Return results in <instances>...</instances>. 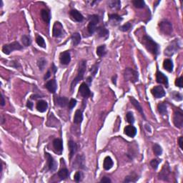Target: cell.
Here are the masks:
<instances>
[{
	"label": "cell",
	"instance_id": "obj_1",
	"mask_svg": "<svg viewBox=\"0 0 183 183\" xmlns=\"http://www.w3.org/2000/svg\"><path fill=\"white\" fill-rule=\"evenodd\" d=\"M142 44L147 49L154 54V56H157L159 53V45L156 43L151 37L148 35H145L142 38Z\"/></svg>",
	"mask_w": 183,
	"mask_h": 183
},
{
	"label": "cell",
	"instance_id": "obj_2",
	"mask_svg": "<svg viewBox=\"0 0 183 183\" xmlns=\"http://www.w3.org/2000/svg\"><path fill=\"white\" fill-rule=\"evenodd\" d=\"M86 67H87V62H86L85 60L81 61V62H79V68H78L77 75L76 77L73 79V81L71 83V86H70V91H71V93H73L74 89L75 88V86L77 84L78 82L83 79L84 73H85L86 71Z\"/></svg>",
	"mask_w": 183,
	"mask_h": 183
},
{
	"label": "cell",
	"instance_id": "obj_3",
	"mask_svg": "<svg viewBox=\"0 0 183 183\" xmlns=\"http://www.w3.org/2000/svg\"><path fill=\"white\" fill-rule=\"evenodd\" d=\"M124 77L126 81H129V82H132V83H135L136 82L138 81L139 79V74L138 72L133 69L131 68H127L125 70L124 72Z\"/></svg>",
	"mask_w": 183,
	"mask_h": 183
},
{
	"label": "cell",
	"instance_id": "obj_4",
	"mask_svg": "<svg viewBox=\"0 0 183 183\" xmlns=\"http://www.w3.org/2000/svg\"><path fill=\"white\" fill-rule=\"evenodd\" d=\"M23 49V47L18 42H13L12 43L4 45L2 47V51L4 54H9L15 50H21Z\"/></svg>",
	"mask_w": 183,
	"mask_h": 183
},
{
	"label": "cell",
	"instance_id": "obj_5",
	"mask_svg": "<svg viewBox=\"0 0 183 183\" xmlns=\"http://www.w3.org/2000/svg\"><path fill=\"white\" fill-rule=\"evenodd\" d=\"M99 20L98 15H93L90 17V22L87 26V31L90 34H94L97 30V24L99 22Z\"/></svg>",
	"mask_w": 183,
	"mask_h": 183
},
{
	"label": "cell",
	"instance_id": "obj_6",
	"mask_svg": "<svg viewBox=\"0 0 183 183\" xmlns=\"http://www.w3.org/2000/svg\"><path fill=\"white\" fill-rule=\"evenodd\" d=\"M180 49V45L179 42L177 40H175L174 41L172 42L170 45L165 49V55L170 57L173 56L175 52H177L178 49Z\"/></svg>",
	"mask_w": 183,
	"mask_h": 183
},
{
	"label": "cell",
	"instance_id": "obj_7",
	"mask_svg": "<svg viewBox=\"0 0 183 183\" xmlns=\"http://www.w3.org/2000/svg\"><path fill=\"white\" fill-rule=\"evenodd\" d=\"M159 26L160 31L165 35H170L173 32V25L167 21H162L159 22Z\"/></svg>",
	"mask_w": 183,
	"mask_h": 183
},
{
	"label": "cell",
	"instance_id": "obj_8",
	"mask_svg": "<svg viewBox=\"0 0 183 183\" xmlns=\"http://www.w3.org/2000/svg\"><path fill=\"white\" fill-rule=\"evenodd\" d=\"M173 122L177 128H182L183 126V113L181 110H177L173 116Z\"/></svg>",
	"mask_w": 183,
	"mask_h": 183
},
{
	"label": "cell",
	"instance_id": "obj_9",
	"mask_svg": "<svg viewBox=\"0 0 183 183\" xmlns=\"http://www.w3.org/2000/svg\"><path fill=\"white\" fill-rule=\"evenodd\" d=\"M64 28L62 24H61L59 22H56L54 24L52 29V34L53 37H56V38H59L63 35L64 32Z\"/></svg>",
	"mask_w": 183,
	"mask_h": 183
},
{
	"label": "cell",
	"instance_id": "obj_10",
	"mask_svg": "<svg viewBox=\"0 0 183 183\" xmlns=\"http://www.w3.org/2000/svg\"><path fill=\"white\" fill-rule=\"evenodd\" d=\"M45 157L47 159V166L49 170L51 172L55 171L57 168V163L56 162V161L51 157V155H50L47 152L45 153Z\"/></svg>",
	"mask_w": 183,
	"mask_h": 183
},
{
	"label": "cell",
	"instance_id": "obj_11",
	"mask_svg": "<svg viewBox=\"0 0 183 183\" xmlns=\"http://www.w3.org/2000/svg\"><path fill=\"white\" fill-rule=\"evenodd\" d=\"M151 92L155 98H162L165 95V91L162 86H156L153 87Z\"/></svg>",
	"mask_w": 183,
	"mask_h": 183
},
{
	"label": "cell",
	"instance_id": "obj_12",
	"mask_svg": "<svg viewBox=\"0 0 183 183\" xmlns=\"http://www.w3.org/2000/svg\"><path fill=\"white\" fill-rule=\"evenodd\" d=\"M79 92L81 96L84 98H88L91 95V92H90L88 85L84 82L81 84L80 87H79Z\"/></svg>",
	"mask_w": 183,
	"mask_h": 183
},
{
	"label": "cell",
	"instance_id": "obj_13",
	"mask_svg": "<svg viewBox=\"0 0 183 183\" xmlns=\"http://www.w3.org/2000/svg\"><path fill=\"white\" fill-rule=\"evenodd\" d=\"M156 80H157V83L162 84L164 85H165V87H168L169 83H168V78L165 74H164L163 73L161 72H157V74H156Z\"/></svg>",
	"mask_w": 183,
	"mask_h": 183
},
{
	"label": "cell",
	"instance_id": "obj_14",
	"mask_svg": "<svg viewBox=\"0 0 183 183\" xmlns=\"http://www.w3.org/2000/svg\"><path fill=\"white\" fill-rule=\"evenodd\" d=\"M59 59H60V62L62 65H67L70 64V61H71V56L69 51H63L59 55Z\"/></svg>",
	"mask_w": 183,
	"mask_h": 183
},
{
	"label": "cell",
	"instance_id": "obj_15",
	"mask_svg": "<svg viewBox=\"0 0 183 183\" xmlns=\"http://www.w3.org/2000/svg\"><path fill=\"white\" fill-rule=\"evenodd\" d=\"M70 15L71 17V18L75 22H81L83 21L84 17L79 11L76 10V9H73L71 10L70 12Z\"/></svg>",
	"mask_w": 183,
	"mask_h": 183
},
{
	"label": "cell",
	"instance_id": "obj_16",
	"mask_svg": "<svg viewBox=\"0 0 183 183\" xmlns=\"http://www.w3.org/2000/svg\"><path fill=\"white\" fill-rule=\"evenodd\" d=\"M170 173V167H169L168 164H165V166H164L163 168H162V171L160 172V173L159 174V179L167 181L168 180V177Z\"/></svg>",
	"mask_w": 183,
	"mask_h": 183
},
{
	"label": "cell",
	"instance_id": "obj_17",
	"mask_svg": "<svg viewBox=\"0 0 183 183\" xmlns=\"http://www.w3.org/2000/svg\"><path fill=\"white\" fill-rule=\"evenodd\" d=\"M63 142L62 140L60 139H55V140L53 141V147H54V149L55 150V152L57 153H58L59 154H62V151H63Z\"/></svg>",
	"mask_w": 183,
	"mask_h": 183
},
{
	"label": "cell",
	"instance_id": "obj_18",
	"mask_svg": "<svg viewBox=\"0 0 183 183\" xmlns=\"http://www.w3.org/2000/svg\"><path fill=\"white\" fill-rule=\"evenodd\" d=\"M45 87H46V88L49 90V92H51V93L52 94L55 93L56 90H57V81L54 79H51V80L48 81V82H47L46 84H45Z\"/></svg>",
	"mask_w": 183,
	"mask_h": 183
},
{
	"label": "cell",
	"instance_id": "obj_19",
	"mask_svg": "<svg viewBox=\"0 0 183 183\" xmlns=\"http://www.w3.org/2000/svg\"><path fill=\"white\" fill-rule=\"evenodd\" d=\"M124 132L128 137H134L137 134V129L132 125H128L125 127Z\"/></svg>",
	"mask_w": 183,
	"mask_h": 183
},
{
	"label": "cell",
	"instance_id": "obj_20",
	"mask_svg": "<svg viewBox=\"0 0 183 183\" xmlns=\"http://www.w3.org/2000/svg\"><path fill=\"white\" fill-rule=\"evenodd\" d=\"M54 102H55L56 104H57L59 107H65L67 105L69 101L68 99L65 97H56Z\"/></svg>",
	"mask_w": 183,
	"mask_h": 183
},
{
	"label": "cell",
	"instance_id": "obj_21",
	"mask_svg": "<svg viewBox=\"0 0 183 183\" xmlns=\"http://www.w3.org/2000/svg\"><path fill=\"white\" fill-rule=\"evenodd\" d=\"M82 120H83V114H82V111L80 109H77L75 112L74 116V123L76 125H79L82 123Z\"/></svg>",
	"mask_w": 183,
	"mask_h": 183
},
{
	"label": "cell",
	"instance_id": "obj_22",
	"mask_svg": "<svg viewBox=\"0 0 183 183\" xmlns=\"http://www.w3.org/2000/svg\"><path fill=\"white\" fill-rule=\"evenodd\" d=\"M48 108V104L45 100H40L37 103V109L39 112H45Z\"/></svg>",
	"mask_w": 183,
	"mask_h": 183
},
{
	"label": "cell",
	"instance_id": "obj_23",
	"mask_svg": "<svg viewBox=\"0 0 183 183\" xmlns=\"http://www.w3.org/2000/svg\"><path fill=\"white\" fill-rule=\"evenodd\" d=\"M129 100H130L132 104H133L134 107H135V108L137 109V110L138 111V112H140V114H141V115L144 117V119H145V115H144L143 109H142V107H141V105H140V103H139V102L137 101V100H136L135 99H134V97H129Z\"/></svg>",
	"mask_w": 183,
	"mask_h": 183
},
{
	"label": "cell",
	"instance_id": "obj_24",
	"mask_svg": "<svg viewBox=\"0 0 183 183\" xmlns=\"http://www.w3.org/2000/svg\"><path fill=\"white\" fill-rule=\"evenodd\" d=\"M68 147L69 149H70V158L71 159L73 157V155L75 154V152H77V144L74 141L70 140L68 142Z\"/></svg>",
	"mask_w": 183,
	"mask_h": 183
},
{
	"label": "cell",
	"instance_id": "obj_25",
	"mask_svg": "<svg viewBox=\"0 0 183 183\" xmlns=\"http://www.w3.org/2000/svg\"><path fill=\"white\" fill-rule=\"evenodd\" d=\"M113 161H112V158L109 156L106 157L104 159V162H103V167L105 170H109L113 167Z\"/></svg>",
	"mask_w": 183,
	"mask_h": 183
},
{
	"label": "cell",
	"instance_id": "obj_26",
	"mask_svg": "<svg viewBox=\"0 0 183 183\" xmlns=\"http://www.w3.org/2000/svg\"><path fill=\"white\" fill-rule=\"evenodd\" d=\"M163 67L165 70H167L169 72H172L173 70V61L170 59H166L164 60L163 62Z\"/></svg>",
	"mask_w": 183,
	"mask_h": 183
},
{
	"label": "cell",
	"instance_id": "obj_27",
	"mask_svg": "<svg viewBox=\"0 0 183 183\" xmlns=\"http://www.w3.org/2000/svg\"><path fill=\"white\" fill-rule=\"evenodd\" d=\"M41 17L45 22L49 24L51 17H50V13L49 11L47 10V9H42L41 11Z\"/></svg>",
	"mask_w": 183,
	"mask_h": 183
},
{
	"label": "cell",
	"instance_id": "obj_28",
	"mask_svg": "<svg viewBox=\"0 0 183 183\" xmlns=\"http://www.w3.org/2000/svg\"><path fill=\"white\" fill-rule=\"evenodd\" d=\"M109 19L111 22L113 23L115 25H116L119 24L122 20V18L119 16V15H116V14H112V15H109Z\"/></svg>",
	"mask_w": 183,
	"mask_h": 183
},
{
	"label": "cell",
	"instance_id": "obj_29",
	"mask_svg": "<svg viewBox=\"0 0 183 183\" xmlns=\"http://www.w3.org/2000/svg\"><path fill=\"white\" fill-rule=\"evenodd\" d=\"M96 31L97 32L98 36L100 37H106L109 35V31L103 26H100V27L97 28Z\"/></svg>",
	"mask_w": 183,
	"mask_h": 183
},
{
	"label": "cell",
	"instance_id": "obj_30",
	"mask_svg": "<svg viewBox=\"0 0 183 183\" xmlns=\"http://www.w3.org/2000/svg\"><path fill=\"white\" fill-rule=\"evenodd\" d=\"M71 39H72V42L73 46H77V45H79L81 42L80 34L78 33V32L74 33L72 35Z\"/></svg>",
	"mask_w": 183,
	"mask_h": 183
},
{
	"label": "cell",
	"instance_id": "obj_31",
	"mask_svg": "<svg viewBox=\"0 0 183 183\" xmlns=\"http://www.w3.org/2000/svg\"><path fill=\"white\" fill-rule=\"evenodd\" d=\"M108 4L109 7L112 9H119L121 7V2L119 0H112V1H109Z\"/></svg>",
	"mask_w": 183,
	"mask_h": 183
},
{
	"label": "cell",
	"instance_id": "obj_32",
	"mask_svg": "<svg viewBox=\"0 0 183 183\" xmlns=\"http://www.w3.org/2000/svg\"><path fill=\"white\" fill-rule=\"evenodd\" d=\"M97 54L100 57H103L106 54L107 51H106V47L105 45H100L97 48Z\"/></svg>",
	"mask_w": 183,
	"mask_h": 183
},
{
	"label": "cell",
	"instance_id": "obj_33",
	"mask_svg": "<svg viewBox=\"0 0 183 183\" xmlns=\"http://www.w3.org/2000/svg\"><path fill=\"white\" fill-rule=\"evenodd\" d=\"M58 176L61 180H65L69 177V171L66 168L61 169L58 173Z\"/></svg>",
	"mask_w": 183,
	"mask_h": 183
},
{
	"label": "cell",
	"instance_id": "obj_34",
	"mask_svg": "<svg viewBox=\"0 0 183 183\" xmlns=\"http://www.w3.org/2000/svg\"><path fill=\"white\" fill-rule=\"evenodd\" d=\"M157 109H158V112L161 115H165L167 114V106L163 102L159 103L158 105H157Z\"/></svg>",
	"mask_w": 183,
	"mask_h": 183
},
{
	"label": "cell",
	"instance_id": "obj_35",
	"mask_svg": "<svg viewBox=\"0 0 183 183\" xmlns=\"http://www.w3.org/2000/svg\"><path fill=\"white\" fill-rule=\"evenodd\" d=\"M132 4H134V6L136 8L138 9L144 8L145 6V3L143 0H134V1H132Z\"/></svg>",
	"mask_w": 183,
	"mask_h": 183
},
{
	"label": "cell",
	"instance_id": "obj_36",
	"mask_svg": "<svg viewBox=\"0 0 183 183\" xmlns=\"http://www.w3.org/2000/svg\"><path fill=\"white\" fill-rule=\"evenodd\" d=\"M36 42H37V45H39L40 47H41L42 48H45L46 47V43H45V40L44 38L41 36L38 35L36 38Z\"/></svg>",
	"mask_w": 183,
	"mask_h": 183
},
{
	"label": "cell",
	"instance_id": "obj_37",
	"mask_svg": "<svg viewBox=\"0 0 183 183\" xmlns=\"http://www.w3.org/2000/svg\"><path fill=\"white\" fill-rule=\"evenodd\" d=\"M153 151L157 156H159L162 154V149L158 144H154L153 146Z\"/></svg>",
	"mask_w": 183,
	"mask_h": 183
},
{
	"label": "cell",
	"instance_id": "obj_38",
	"mask_svg": "<svg viewBox=\"0 0 183 183\" xmlns=\"http://www.w3.org/2000/svg\"><path fill=\"white\" fill-rule=\"evenodd\" d=\"M22 42L23 45L25 47H28L31 45V39L29 36L23 35L22 37Z\"/></svg>",
	"mask_w": 183,
	"mask_h": 183
},
{
	"label": "cell",
	"instance_id": "obj_39",
	"mask_svg": "<svg viewBox=\"0 0 183 183\" xmlns=\"http://www.w3.org/2000/svg\"><path fill=\"white\" fill-rule=\"evenodd\" d=\"M126 119L127 122H129V124L132 125L134 122V117L132 112H128L127 113Z\"/></svg>",
	"mask_w": 183,
	"mask_h": 183
},
{
	"label": "cell",
	"instance_id": "obj_40",
	"mask_svg": "<svg viewBox=\"0 0 183 183\" xmlns=\"http://www.w3.org/2000/svg\"><path fill=\"white\" fill-rule=\"evenodd\" d=\"M46 63H47L46 60L44 58H41L38 60V62H37V65H38L39 68H40V70H41V71H42V70L45 69V66H46Z\"/></svg>",
	"mask_w": 183,
	"mask_h": 183
},
{
	"label": "cell",
	"instance_id": "obj_41",
	"mask_svg": "<svg viewBox=\"0 0 183 183\" xmlns=\"http://www.w3.org/2000/svg\"><path fill=\"white\" fill-rule=\"evenodd\" d=\"M82 178H83V174H82V172L78 171L75 173L74 176V180L75 182H79L80 181H82Z\"/></svg>",
	"mask_w": 183,
	"mask_h": 183
},
{
	"label": "cell",
	"instance_id": "obj_42",
	"mask_svg": "<svg viewBox=\"0 0 183 183\" xmlns=\"http://www.w3.org/2000/svg\"><path fill=\"white\" fill-rule=\"evenodd\" d=\"M161 160L160 159H154L152 160H151L150 162V165H151L152 167L154 170H157V167H158L159 164L160 163Z\"/></svg>",
	"mask_w": 183,
	"mask_h": 183
},
{
	"label": "cell",
	"instance_id": "obj_43",
	"mask_svg": "<svg viewBox=\"0 0 183 183\" xmlns=\"http://www.w3.org/2000/svg\"><path fill=\"white\" fill-rule=\"evenodd\" d=\"M131 26H132V25H131V24L129 22H127L126 23V24L122 25V26H121L120 27V30L122 31V32H127L128 30H129V29L131 28Z\"/></svg>",
	"mask_w": 183,
	"mask_h": 183
},
{
	"label": "cell",
	"instance_id": "obj_44",
	"mask_svg": "<svg viewBox=\"0 0 183 183\" xmlns=\"http://www.w3.org/2000/svg\"><path fill=\"white\" fill-rule=\"evenodd\" d=\"M77 102V100L75 99L70 100V102H69V108H70V110H72V109L74 108L75 106H76Z\"/></svg>",
	"mask_w": 183,
	"mask_h": 183
},
{
	"label": "cell",
	"instance_id": "obj_45",
	"mask_svg": "<svg viewBox=\"0 0 183 183\" xmlns=\"http://www.w3.org/2000/svg\"><path fill=\"white\" fill-rule=\"evenodd\" d=\"M182 77H180L178 79H176V81H175V85L177 86V87H180V88H182Z\"/></svg>",
	"mask_w": 183,
	"mask_h": 183
},
{
	"label": "cell",
	"instance_id": "obj_46",
	"mask_svg": "<svg viewBox=\"0 0 183 183\" xmlns=\"http://www.w3.org/2000/svg\"><path fill=\"white\" fill-rule=\"evenodd\" d=\"M97 71H98V65L97 64H96V65H94L93 66L91 67V69H90V72H91L92 74L93 75V76H95V75L97 74Z\"/></svg>",
	"mask_w": 183,
	"mask_h": 183
},
{
	"label": "cell",
	"instance_id": "obj_47",
	"mask_svg": "<svg viewBox=\"0 0 183 183\" xmlns=\"http://www.w3.org/2000/svg\"><path fill=\"white\" fill-rule=\"evenodd\" d=\"M133 178H138V177H137V176H136L135 177H134L133 175H132V176H127L126 178H125V182H136L134 180H133Z\"/></svg>",
	"mask_w": 183,
	"mask_h": 183
},
{
	"label": "cell",
	"instance_id": "obj_48",
	"mask_svg": "<svg viewBox=\"0 0 183 183\" xmlns=\"http://www.w3.org/2000/svg\"><path fill=\"white\" fill-rule=\"evenodd\" d=\"M173 98H174V99L175 97H177V98H176V100H177V101H180V100H182V95H181L180 93H177V92H174V93H173Z\"/></svg>",
	"mask_w": 183,
	"mask_h": 183
},
{
	"label": "cell",
	"instance_id": "obj_49",
	"mask_svg": "<svg viewBox=\"0 0 183 183\" xmlns=\"http://www.w3.org/2000/svg\"><path fill=\"white\" fill-rule=\"evenodd\" d=\"M100 182H111L112 181H111V180L109 179V177H102V179L100 180Z\"/></svg>",
	"mask_w": 183,
	"mask_h": 183
},
{
	"label": "cell",
	"instance_id": "obj_50",
	"mask_svg": "<svg viewBox=\"0 0 183 183\" xmlns=\"http://www.w3.org/2000/svg\"><path fill=\"white\" fill-rule=\"evenodd\" d=\"M182 143H183V137H180V138H179V140H178V144H179L180 148L182 150L183 149Z\"/></svg>",
	"mask_w": 183,
	"mask_h": 183
},
{
	"label": "cell",
	"instance_id": "obj_51",
	"mask_svg": "<svg viewBox=\"0 0 183 183\" xmlns=\"http://www.w3.org/2000/svg\"><path fill=\"white\" fill-rule=\"evenodd\" d=\"M26 107L29 109H32V108H33V103L31 102L30 101H28L27 102H26Z\"/></svg>",
	"mask_w": 183,
	"mask_h": 183
},
{
	"label": "cell",
	"instance_id": "obj_52",
	"mask_svg": "<svg viewBox=\"0 0 183 183\" xmlns=\"http://www.w3.org/2000/svg\"><path fill=\"white\" fill-rule=\"evenodd\" d=\"M50 76H51V73H50V71H48L44 78H45V79H47Z\"/></svg>",
	"mask_w": 183,
	"mask_h": 183
},
{
	"label": "cell",
	"instance_id": "obj_53",
	"mask_svg": "<svg viewBox=\"0 0 183 183\" xmlns=\"http://www.w3.org/2000/svg\"><path fill=\"white\" fill-rule=\"evenodd\" d=\"M4 104H5V101H4V97L3 96V95L1 94V105L4 106Z\"/></svg>",
	"mask_w": 183,
	"mask_h": 183
},
{
	"label": "cell",
	"instance_id": "obj_54",
	"mask_svg": "<svg viewBox=\"0 0 183 183\" xmlns=\"http://www.w3.org/2000/svg\"><path fill=\"white\" fill-rule=\"evenodd\" d=\"M51 69H52V70H53V72L55 73L56 71H57V68H56V67L54 66V64H53V65H52V67H51Z\"/></svg>",
	"mask_w": 183,
	"mask_h": 183
}]
</instances>
